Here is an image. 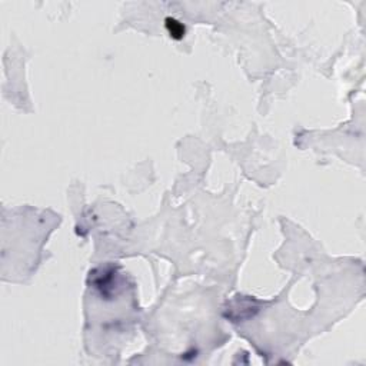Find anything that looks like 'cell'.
Listing matches in <instances>:
<instances>
[{"label":"cell","instance_id":"1","mask_svg":"<svg viewBox=\"0 0 366 366\" xmlns=\"http://www.w3.org/2000/svg\"><path fill=\"white\" fill-rule=\"evenodd\" d=\"M165 26H166L170 38H173V39L176 40H180L183 36H185V32H186L185 26H183L180 22H177L176 19H173V17H167L166 20H165Z\"/></svg>","mask_w":366,"mask_h":366}]
</instances>
